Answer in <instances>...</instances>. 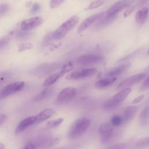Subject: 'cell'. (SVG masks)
Here are the masks:
<instances>
[{"mask_svg":"<svg viewBox=\"0 0 149 149\" xmlns=\"http://www.w3.org/2000/svg\"><path fill=\"white\" fill-rule=\"evenodd\" d=\"M143 97H144V95H140V96H139L138 97L136 98L132 101V102H133V103H137V102H139L140 101H141V100L143 98Z\"/></svg>","mask_w":149,"mask_h":149,"instance_id":"obj_39","label":"cell"},{"mask_svg":"<svg viewBox=\"0 0 149 149\" xmlns=\"http://www.w3.org/2000/svg\"><path fill=\"white\" fill-rule=\"evenodd\" d=\"M103 58L97 54H86L79 56L76 59V62L81 65H90L101 62Z\"/></svg>","mask_w":149,"mask_h":149,"instance_id":"obj_9","label":"cell"},{"mask_svg":"<svg viewBox=\"0 0 149 149\" xmlns=\"http://www.w3.org/2000/svg\"><path fill=\"white\" fill-rule=\"evenodd\" d=\"M36 120L37 116H31L23 119L19 123L17 127H16L15 130V134H19L29 126L36 123Z\"/></svg>","mask_w":149,"mask_h":149,"instance_id":"obj_13","label":"cell"},{"mask_svg":"<svg viewBox=\"0 0 149 149\" xmlns=\"http://www.w3.org/2000/svg\"><path fill=\"white\" fill-rule=\"evenodd\" d=\"M149 0H135V7H140L143 6L145 3L148 2Z\"/></svg>","mask_w":149,"mask_h":149,"instance_id":"obj_34","label":"cell"},{"mask_svg":"<svg viewBox=\"0 0 149 149\" xmlns=\"http://www.w3.org/2000/svg\"><path fill=\"white\" fill-rule=\"evenodd\" d=\"M40 9V5L38 3H35L32 6V8L31 9V13L32 14L36 13L37 12H38Z\"/></svg>","mask_w":149,"mask_h":149,"instance_id":"obj_33","label":"cell"},{"mask_svg":"<svg viewBox=\"0 0 149 149\" xmlns=\"http://www.w3.org/2000/svg\"><path fill=\"white\" fill-rule=\"evenodd\" d=\"M30 33L26 30H20L17 32L16 34V37L19 39H25L29 37Z\"/></svg>","mask_w":149,"mask_h":149,"instance_id":"obj_27","label":"cell"},{"mask_svg":"<svg viewBox=\"0 0 149 149\" xmlns=\"http://www.w3.org/2000/svg\"><path fill=\"white\" fill-rule=\"evenodd\" d=\"M111 123H102L99 127L98 134L102 143H107L111 141L114 134L115 130Z\"/></svg>","mask_w":149,"mask_h":149,"instance_id":"obj_5","label":"cell"},{"mask_svg":"<svg viewBox=\"0 0 149 149\" xmlns=\"http://www.w3.org/2000/svg\"><path fill=\"white\" fill-rule=\"evenodd\" d=\"M61 141V139L60 137H55L54 138H53L51 140V142H50V146L51 147H53V146H55L57 144H58Z\"/></svg>","mask_w":149,"mask_h":149,"instance_id":"obj_35","label":"cell"},{"mask_svg":"<svg viewBox=\"0 0 149 149\" xmlns=\"http://www.w3.org/2000/svg\"><path fill=\"white\" fill-rule=\"evenodd\" d=\"M24 86V82L22 81H15L5 86L0 91V100L4 99L10 95L21 91Z\"/></svg>","mask_w":149,"mask_h":149,"instance_id":"obj_6","label":"cell"},{"mask_svg":"<svg viewBox=\"0 0 149 149\" xmlns=\"http://www.w3.org/2000/svg\"><path fill=\"white\" fill-rule=\"evenodd\" d=\"M9 38H3L0 40V49L4 47L8 42Z\"/></svg>","mask_w":149,"mask_h":149,"instance_id":"obj_36","label":"cell"},{"mask_svg":"<svg viewBox=\"0 0 149 149\" xmlns=\"http://www.w3.org/2000/svg\"><path fill=\"white\" fill-rule=\"evenodd\" d=\"M116 17L115 16H108L105 14L104 16H102L100 19L98 20V22L97 23L95 26L98 28L102 27L105 26H107L110 23H111Z\"/></svg>","mask_w":149,"mask_h":149,"instance_id":"obj_22","label":"cell"},{"mask_svg":"<svg viewBox=\"0 0 149 149\" xmlns=\"http://www.w3.org/2000/svg\"><path fill=\"white\" fill-rule=\"evenodd\" d=\"M133 2V0H119L107 10L105 15L108 16H115L119 12L129 6Z\"/></svg>","mask_w":149,"mask_h":149,"instance_id":"obj_8","label":"cell"},{"mask_svg":"<svg viewBox=\"0 0 149 149\" xmlns=\"http://www.w3.org/2000/svg\"><path fill=\"white\" fill-rule=\"evenodd\" d=\"M125 148V144L120 143L112 145L108 147L107 149H124Z\"/></svg>","mask_w":149,"mask_h":149,"instance_id":"obj_30","label":"cell"},{"mask_svg":"<svg viewBox=\"0 0 149 149\" xmlns=\"http://www.w3.org/2000/svg\"><path fill=\"white\" fill-rule=\"evenodd\" d=\"M54 113V111L50 109L47 108L42 110L41 112H40L37 116V120L36 123H39L43 121H45L49 119L51 116H52Z\"/></svg>","mask_w":149,"mask_h":149,"instance_id":"obj_20","label":"cell"},{"mask_svg":"<svg viewBox=\"0 0 149 149\" xmlns=\"http://www.w3.org/2000/svg\"><path fill=\"white\" fill-rule=\"evenodd\" d=\"M63 121V119L62 118H59L57 119H54L52 120H50L49 121H48L45 125L47 127H48V128H51V129H53V128H55L56 127H58V126H59Z\"/></svg>","mask_w":149,"mask_h":149,"instance_id":"obj_23","label":"cell"},{"mask_svg":"<svg viewBox=\"0 0 149 149\" xmlns=\"http://www.w3.org/2000/svg\"><path fill=\"white\" fill-rule=\"evenodd\" d=\"M68 70H69L67 69L66 68H65L63 69H62V70L60 72H58L49 75L45 79V80L43 82V86H50L51 85L54 84L57 80H58L65 73H66Z\"/></svg>","mask_w":149,"mask_h":149,"instance_id":"obj_14","label":"cell"},{"mask_svg":"<svg viewBox=\"0 0 149 149\" xmlns=\"http://www.w3.org/2000/svg\"><path fill=\"white\" fill-rule=\"evenodd\" d=\"M9 6L7 3H3L0 5V17L3 16L9 10Z\"/></svg>","mask_w":149,"mask_h":149,"instance_id":"obj_28","label":"cell"},{"mask_svg":"<svg viewBox=\"0 0 149 149\" xmlns=\"http://www.w3.org/2000/svg\"><path fill=\"white\" fill-rule=\"evenodd\" d=\"M79 22V17L73 16L62 24L53 33L52 37L55 40H60L65 37Z\"/></svg>","mask_w":149,"mask_h":149,"instance_id":"obj_2","label":"cell"},{"mask_svg":"<svg viewBox=\"0 0 149 149\" xmlns=\"http://www.w3.org/2000/svg\"><path fill=\"white\" fill-rule=\"evenodd\" d=\"M90 125L91 120L85 117L77 119L72 124L68 130V138L74 140L80 137L86 133Z\"/></svg>","mask_w":149,"mask_h":149,"instance_id":"obj_1","label":"cell"},{"mask_svg":"<svg viewBox=\"0 0 149 149\" xmlns=\"http://www.w3.org/2000/svg\"><path fill=\"white\" fill-rule=\"evenodd\" d=\"M6 115L5 114H0V125H1L6 120Z\"/></svg>","mask_w":149,"mask_h":149,"instance_id":"obj_38","label":"cell"},{"mask_svg":"<svg viewBox=\"0 0 149 149\" xmlns=\"http://www.w3.org/2000/svg\"><path fill=\"white\" fill-rule=\"evenodd\" d=\"M149 88V77H148L143 83V84H141L140 90L141 91H144L146 90L147 89H148Z\"/></svg>","mask_w":149,"mask_h":149,"instance_id":"obj_31","label":"cell"},{"mask_svg":"<svg viewBox=\"0 0 149 149\" xmlns=\"http://www.w3.org/2000/svg\"><path fill=\"white\" fill-rule=\"evenodd\" d=\"M6 147H5V146L3 143L0 142V149H5Z\"/></svg>","mask_w":149,"mask_h":149,"instance_id":"obj_40","label":"cell"},{"mask_svg":"<svg viewBox=\"0 0 149 149\" xmlns=\"http://www.w3.org/2000/svg\"><path fill=\"white\" fill-rule=\"evenodd\" d=\"M149 122V107H145L140 112L139 122L141 126H146Z\"/></svg>","mask_w":149,"mask_h":149,"instance_id":"obj_21","label":"cell"},{"mask_svg":"<svg viewBox=\"0 0 149 149\" xmlns=\"http://www.w3.org/2000/svg\"><path fill=\"white\" fill-rule=\"evenodd\" d=\"M104 3V1L102 0H95L91 1L90 4L86 8V10H91L100 7Z\"/></svg>","mask_w":149,"mask_h":149,"instance_id":"obj_25","label":"cell"},{"mask_svg":"<svg viewBox=\"0 0 149 149\" xmlns=\"http://www.w3.org/2000/svg\"><path fill=\"white\" fill-rule=\"evenodd\" d=\"M129 67H130V63L122 64L117 67H115L110 69L107 74L109 77H117L118 76L123 73V72L126 70Z\"/></svg>","mask_w":149,"mask_h":149,"instance_id":"obj_17","label":"cell"},{"mask_svg":"<svg viewBox=\"0 0 149 149\" xmlns=\"http://www.w3.org/2000/svg\"><path fill=\"white\" fill-rule=\"evenodd\" d=\"M105 14V12H102L97 14L93 15L86 18L79 26L77 30L78 33H81L83 31L86 30L87 29L90 27L94 23H95L96 21H98L102 16H104Z\"/></svg>","mask_w":149,"mask_h":149,"instance_id":"obj_11","label":"cell"},{"mask_svg":"<svg viewBox=\"0 0 149 149\" xmlns=\"http://www.w3.org/2000/svg\"><path fill=\"white\" fill-rule=\"evenodd\" d=\"M137 148H142L149 146V137L141 138L139 139L135 144Z\"/></svg>","mask_w":149,"mask_h":149,"instance_id":"obj_26","label":"cell"},{"mask_svg":"<svg viewBox=\"0 0 149 149\" xmlns=\"http://www.w3.org/2000/svg\"><path fill=\"white\" fill-rule=\"evenodd\" d=\"M137 111V107L134 105H131L126 107L123 112L122 117L123 123H127L130 122L134 116Z\"/></svg>","mask_w":149,"mask_h":149,"instance_id":"obj_16","label":"cell"},{"mask_svg":"<svg viewBox=\"0 0 149 149\" xmlns=\"http://www.w3.org/2000/svg\"><path fill=\"white\" fill-rule=\"evenodd\" d=\"M65 0H51L49 3V6L51 8H56L59 6Z\"/></svg>","mask_w":149,"mask_h":149,"instance_id":"obj_29","label":"cell"},{"mask_svg":"<svg viewBox=\"0 0 149 149\" xmlns=\"http://www.w3.org/2000/svg\"><path fill=\"white\" fill-rule=\"evenodd\" d=\"M77 93V89L74 87H68L63 88L55 99L57 105L66 104L71 101Z\"/></svg>","mask_w":149,"mask_h":149,"instance_id":"obj_4","label":"cell"},{"mask_svg":"<svg viewBox=\"0 0 149 149\" xmlns=\"http://www.w3.org/2000/svg\"><path fill=\"white\" fill-rule=\"evenodd\" d=\"M97 72L95 68H86L79 71L73 72L66 76L68 80H78L94 75Z\"/></svg>","mask_w":149,"mask_h":149,"instance_id":"obj_10","label":"cell"},{"mask_svg":"<svg viewBox=\"0 0 149 149\" xmlns=\"http://www.w3.org/2000/svg\"><path fill=\"white\" fill-rule=\"evenodd\" d=\"M123 123L122 117L119 115H115L113 116L111 119V124L114 126L117 127L120 126Z\"/></svg>","mask_w":149,"mask_h":149,"instance_id":"obj_24","label":"cell"},{"mask_svg":"<svg viewBox=\"0 0 149 149\" xmlns=\"http://www.w3.org/2000/svg\"><path fill=\"white\" fill-rule=\"evenodd\" d=\"M136 9V7L134 5H130L127 8H126L125 12H124V16L127 17L129 16L134 9Z\"/></svg>","mask_w":149,"mask_h":149,"instance_id":"obj_32","label":"cell"},{"mask_svg":"<svg viewBox=\"0 0 149 149\" xmlns=\"http://www.w3.org/2000/svg\"><path fill=\"white\" fill-rule=\"evenodd\" d=\"M146 55H147V56H149V49H148V51L147 52Z\"/></svg>","mask_w":149,"mask_h":149,"instance_id":"obj_41","label":"cell"},{"mask_svg":"<svg viewBox=\"0 0 149 149\" xmlns=\"http://www.w3.org/2000/svg\"><path fill=\"white\" fill-rule=\"evenodd\" d=\"M20 149H36V146L32 143H27Z\"/></svg>","mask_w":149,"mask_h":149,"instance_id":"obj_37","label":"cell"},{"mask_svg":"<svg viewBox=\"0 0 149 149\" xmlns=\"http://www.w3.org/2000/svg\"><path fill=\"white\" fill-rule=\"evenodd\" d=\"M148 14V8L147 7H143L137 12L135 15V20L139 26H142L145 23Z\"/></svg>","mask_w":149,"mask_h":149,"instance_id":"obj_15","label":"cell"},{"mask_svg":"<svg viewBox=\"0 0 149 149\" xmlns=\"http://www.w3.org/2000/svg\"><path fill=\"white\" fill-rule=\"evenodd\" d=\"M117 80L116 77H108L106 79H101L97 81L95 83V87L98 89H103L107 88L113 84L115 81Z\"/></svg>","mask_w":149,"mask_h":149,"instance_id":"obj_18","label":"cell"},{"mask_svg":"<svg viewBox=\"0 0 149 149\" xmlns=\"http://www.w3.org/2000/svg\"><path fill=\"white\" fill-rule=\"evenodd\" d=\"M42 19L41 17H34L23 20L20 24V27L23 30H30L33 29L42 23Z\"/></svg>","mask_w":149,"mask_h":149,"instance_id":"obj_12","label":"cell"},{"mask_svg":"<svg viewBox=\"0 0 149 149\" xmlns=\"http://www.w3.org/2000/svg\"><path fill=\"white\" fill-rule=\"evenodd\" d=\"M131 91V88H126L121 90L104 102V108L106 109H111L116 107L127 98Z\"/></svg>","mask_w":149,"mask_h":149,"instance_id":"obj_3","label":"cell"},{"mask_svg":"<svg viewBox=\"0 0 149 149\" xmlns=\"http://www.w3.org/2000/svg\"><path fill=\"white\" fill-rule=\"evenodd\" d=\"M146 76L147 74L146 73H140L130 76L119 83L116 87V89L122 90L126 88H130V87L140 82Z\"/></svg>","mask_w":149,"mask_h":149,"instance_id":"obj_7","label":"cell"},{"mask_svg":"<svg viewBox=\"0 0 149 149\" xmlns=\"http://www.w3.org/2000/svg\"><path fill=\"white\" fill-rule=\"evenodd\" d=\"M54 89L52 87H47L42 90L39 93L36 97H34L33 101L34 102H40L42 101L48 97H49L53 93Z\"/></svg>","mask_w":149,"mask_h":149,"instance_id":"obj_19","label":"cell"}]
</instances>
